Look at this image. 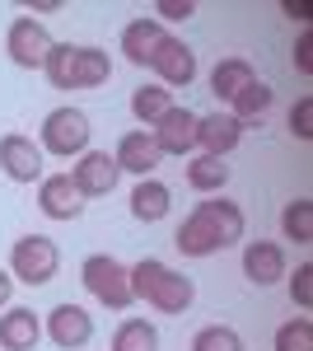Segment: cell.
Returning a JSON list of instances; mask_svg holds the SVG:
<instances>
[{
	"mask_svg": "<svg viewBox=\"0 0 313 351\" xmlns=\"http://www.w3.org/2000/svg\"><path fill=\"white\" fill-rule=\"evenodd\" d=\"M47 337H52L61 351H79V347H89L94 342V319L79 309V304H56L52 314H47Z\"/></svg>",
	"mask_w": 313,
	"mask_h": 351,
	"instance_id": "8fae6325",
	"label": "cell"
},
{
	"mask_svg": "<svg viewBox=\"0 0 313 351\" xmlns=\"http://www.w3.org/2000/svg\"><path fill=\"white\" fill-rule=\"evenodd\" d=\"M243 239V211L234 202L215 197V202H197V211L178 225L173 243L183 248V258H210L220 248H234Z\"/></svg>",
	"mask_w": 313,
	"mask_h": 351,
	"instance_id": "6da1fadb",
	"label": "cell"
},
{
	"mask_svg": "<svg viewBox=\"0 0 313 351\" xmlns=\"http://www.w3.org/2000/svg\"><path fill=\"white\" fill-rule=\"evenodd\" d=\"M253 80H258V75H253V66H248L243 56H225V61H215V71H210V94L234 104V94Z\"/></svg>",
	"mask_w": 313,
	"mask_h": 351,
	"instance_id": "d6986e66",
	"label": "cell"
},
{
	"mask_svg": "<svg viewBox=\"0 0 313 351\" xmlns=\"http://www.w3.org/2000/svg\"><path fill=\"white\" fill-rule=\"evenodd\" d=\"M79 281H84V291L108 304V309H131L136 295H131V281H127V267L112 258V253H94V258H84V267H79Z\"/></svg>",
	"mask_w": 313,
	"mask_h": 351,
	"instance_id": "277c9868",
	"label": "cell"
},
{
	"mask_svg": "<svg viewBox=\"0 0 313 351\" xmlns=\"http://www.w3.org/2000/svg\"><path fill=\"white\" fill-rule=\"evenodd\" d=\"M243 276L253 286H276L286 276V248L281 243H266V239H253L243 248Z\"/></svg>",
	"mask_w": 313,
	"mask_h": 351,
	"instance_id": "9a60e30c",
	"label": "cell"
},
{
	"mask_svg": "<svg viewBox=\"0 0 313 351\" xmlns=\"http://www.w3.org/2000/svg\"><path fill=\"white\" fill-rule=\"evenodd\" d=\"M38 337H42V324H38L33 309L14 304V309L0 314V347H5V351H33V347H38Z\"/></svg>",
	"mask_w": 313,
	"mask_h": 351,
	"instance_id": "e0dca14e",
	"label": "cell"
},
{
	"mask_svg": "<svg viewBox=\"0 0 313 351\" xmlns=\"http://www.w3.org/2000/svg\"><path fill=\"white\" fill-rule=\"evenodd\" d=\"M290 300H295L299 309L313 304V263H299V267H295V276H290Z\"/></svg>",
	"mask_w": 313,
	"mask_h": 351,
	"instance_id": "f1b7e54d",
	"label": "cell"
},
{
	"mask_svg": "<svg viewBox=\"0 0 313 351\" xmlns=\"http://www.w3.org/2000/svg\"><path fill=\"white\" fill-rule=\"evenodd\" d=\"M192 351H243V337L229 324H210L192 337Z\"/></svg>",
	"mask_w": 313,
	"mask_h": 351,
	"instance_id": "4316f807",
	"label": "cell"
},
{
	"mask_svg": "<svg viewBox=\"0 0 313 351\" xmlns=\"http://www.w3.org/2000/svg\"><path fill=\"white\" fill-rule=\"evenodd\" d=\"M0 169L10 183H42V145L33 136H0Z\"/></svg>",
	"mask_w": 313,
	"mask_h": 351,
	"instance_id": "52a82bcc",
	"label": "cell"
},
{
	"mask_svg": "<svg viewBox=\"0 0 313 351\" xmlns=\"http://www.w3.org/2000/svg\"><path fill=\"white\" fill-rule=\"evenodd\" d=\"M56 267H61V253H56V243L47 234H24L10 248V271L24 286H47L56 276Z\"/></svg>",
	"mask_w": 313,
	"mask_h": 351,
	"instance_id": "5b68a950",
	"label": "cell"
},
{
	"mask_svg": "<svg viewBox=\"0 0 313 351\" xmlns=\"http://www.w3.org/2000/svg\"><path fill=\"white\" fill-rule=\"evenodd\" d=\"M5 52L14 66H24V71H42L47 66V52H52V33L38 24L33 14H19L10 33H5Z\"/></svg>",
	"mask_w": 313,
	"mask_h": 351,
	"instance_id": "8992f818",
	"label": "cell"
},
{
	"mask_svg": "<svg viewBox=\"0 0 313 351\" xmlns=\"http://www.w3.org/2000/svg\"><path fill=\"white\" fill-rule=\"evenodd\" d=\"M271 99H276V89L266 80H253V84H243L234 94V117L248 127V122H262L266 117V108H271Z\"/></svg>",
	"mask_w": 313,
	"mask_h": 351,
	"instance_id": "7402d4cb",
	"label": "cell"
},
{
	"mask_svg": "<svg viewBox=\"0 0 313 351\" xmlns=\"http://www.w3.org/2000/svg\"><path fill=\"white\" fill-rule=\"evenodd\" d=\"M112 351H159V328L145 319H127L112 332Z\"/></svg>",
	"mask_w": 313,
	"mask_h": 351,
	"instance_id": "603a6c76",
	"label": "cell"
},
{
	"mask_svg": "<svg viewBox=\"0 0 313 351\" xmlns=\"http://www.w3.org/2000/svg\"><path fill=\"white\" fill-rule=\"evenodd\" d=\"M295 66L313 75V33H299V43H295Z\"/></svg>",
	"mask_w": 313,
	"mask_h": 351,
	"instance_id": "1f68e13d",
	"label": "cell"
},
{
	"mask_svg": "<svg viewBox=\"0 0 313 351\" xmlns=\"http://www.w3.org/2000/svg\"><path fill=\"white\" fill-rule=\"evenodd\" d=\"M10 295H14V276H10V271L0 267V309L10 304Z\"/></svg>",
	"mask_w": 313,
	"mask_h": 351,
	"instance_id": "836d02e7",
	"label": "cell"
},
{
	"mask_svg": "<svg viewBox=\"0 0 313 351\" xmlns=\"http://www.w3.org/2000/svg\"><path fill=\"white\" fill-rule=\"evenodd\" d=\"M150 66H155L159 80L173 84V89H187V84L197 80V52L187 47L183 38H164V43H159V52L150 56Z\"/></svg>",
	"mask_w": 313,
	"mask_h": 351,
	"instance_id": "7c38bea8",
	"label": "cell"
},
{
	"mask_svg": "<svg viewBox=\"0 0 313 351\" xmlns=\"http://www.w3.org/2000/svg\"><path fill=\"white\" fill-rule=\"evenodd\" d=\"M290 132L299 141H313V94H304L295 108H290Z\"/></svg>",
	"mask_w": 313,
	"mask_h": 351,
	"instance_id": "f546056e",
	"label": "cell"
},
{
	"mask_svg": "<svg viewBox=\"0 0 313 351\" xmlns=\"http://www.w3.org/2000/svg\"><path fill=\"white\" fill-rule=\"evenodd\" d=\"M168 108H173V104H168V89H164V84H140V89L131 94V112H136V122H145V127H155Z\"/></svg>",
	"mask_w": 313,
	"mask_h": 351,
	"instance_id": "cb8c5ba5",
	"label": "cell"
},
{
	"mask_svg": "<svg viewBox=\"0 0 313 351\" xmlns=\"http://www.w3.org/2000/svg\"><path fill=\"white\" fill-rule=\"evenodd\" d=\"M281 230H286V239H295V243H313V202L309 197L290 202L286 211H281Z\"/></svg>",
	"mask_w": 313,
	"mask_h": 351,
	"instance_id": "d4e9b609",
	"label": "cell"
},
{
	"mask_svg": "<svg viewBox=\"0 0 313 351\" xmlns=\"http://www.w3.org/2000/svg\"><path fill=\"white\" fill-rule=\"evenodd\" d=\"M28 14H56L61 10V0H38V5H24Z\"/></svg>",
	"mask_w": 313,
	"mask_h": 351,
	"instance_id": "e575fe53",
	"label": "cell"
},
{
	"mask_svg": "<svg viewBox=\"0 0 313 351\" xmlns=\"http://www.w3.org/2000/svg\"><path fill=\"white\" fill-rule=\"evenodd\" d=\"M281 10H286L290 19H299V24H304V19H309V14H313V5H304V0H299V5H295V0H286Z\"/></svg>",
	"mask_w": 313,
	"mask_h": 351,
	"instance_id": "d6a6232c",
	"label": "cell"
},
{
	"mask_svg": "<svg viewBox=\"0 0 313 351\" xmlns=\"http://www.w3.org/2000/svg\"><path fill=\"white\" fill-rule=\"evenodd\" d=\"M112 75V61H108L103 47H79L75 52V75H71V89H99Z\"/></svg>",
	"mask_w": 313,
	"mask_h": 351,
	"instance_id": "ffe728a7",
	"label": "cell"
},
{
	"mask_svg": "<svg viewBox=\"0 0 313 351\" xmlns=\"http://www.w3.org/2000/svg\"><path fill=\"white\" fill-rule=\"evenodd\" d=\"M89 136H94V127L79 108H56L42 117L38 145H42V155H56V160H79L89 150Z\"/></svg>",
	"mask_w": 313,
	"mask_h": 351,
	"instance_id": "3957f363",
	"label": "cell"
},
{
	"mask_svg": "<svg viewBox=\"0 0 313 351\" xmlns=\"http://www.w3.org/2000/svg\"><path fill=\"white\" fill-rule=\"evenodd\" d=\"M75 43H52V52H47V80L56 84V89H71V75H75Z\"/></svg>",
	"mask_w": 313,
	"mask_h": 351,
	"instance_id": "484cf974",
	"label": "cell"
},
{
	"mask_svg": "<svg viewBox=\"0 0 313 351\" xmlns=\"http://www.w3.org/2000/svg\"><path fill=\"white\" fill-rule=\"evenodd\" d=\"M168 206H173V192H168V183H159V178H140V183L131 188V216L145 220V225L164 220Z\"/></svg>",
	"mask_w": 313,
	"mask_h": 351,
	"instance_id": "ac0fdd59",
	"label": "cell"
},
{
	"mask_svg": "<svg viewBox=\"0 0 313 351\" xmlns=\"http://www.w3.org/2000/svg\"><path fill=\"white\" fill-rule=\"evenodd\" d=\"M112 160H117V169H122V173L150 178L164 155H159V145H155V136H150V132H127L122 141H117V155H112Z\"/></svg>",
	"mask_w": 313,
	"mask_h": 351,
	"instance_id": "5bb4252c",
	"label": "cell"
},
{
	"mask_svg": "<svg viewBox=\"0 0 313 351\" xmlns=\"http://www.w3.org/2000/svg\"><path fill=\"white\" fill-rule=\"evenodd\" d=\"M229 183V164L215 160V155H197V160H187V188L210 197V192H220Z\"/></svg>",
	"mask_w": 313,
	"mask_h": 351,
	"instance_id": "44dd1931",
	"label": "cell"
},
{
	"mask_svg": "<svg viewBox=\"0 0 313 351\" xmlns=\"http://www.w3.org/2000/svg\"><path fill=\"white\" fill-rule=\"evenodd\" d=\"M155 14H164V19H192V14H197V5H192V0H159Z\"/></svg>",
	"mask_w": 313,
	"mask_h": 351,
	"instance_id": "4dcf8cb0",
	"label": "cell"
},
{
	"mask_svg": "<svg viewBox=\"0 0 313 351\" xmlns=\"http://www.w3.org/2000/svg\"><path fill=\"white\" fill-rule=\"evenodd\" d=\"M238 141H243V122H238L234 112H210V117H197V145H201L206 155L225 160Z\"/></svg>",
	"mask_w": 313,
	"mask_h": 351,
	"instance_id": "4fadbf2b",
	"label": "cell"
},
{
	"mask_svg": "<svg viewBox=\"0 0 313 351\" xmlns=\"http://www.w3.org/2000/svg\"><path fill=\"white\" fill-rule=\"evenodd\" d=\"M276 351H313V319H290L276 328Z\"/></svg>",
	"mask_w": 313,
	"mask_h": 351,
	"instance_id": "83f0119b",
	"label": "cell"
},
{
	"mask_svg": "<svg viewBox=\"0 0 313 351\" xmlns=\"http://www.w3.org/2000/svg\"><path fill=\"white\" fill-rule=\"evenodd\" d=\"M127 281H131V295L145 300V304H155L159 314H187V304L197 300L192 276L164 267L159 258H140L136 267H127Z\"/></svg>",
	"mask_w": 313,
	"mask_h": 351,
	"instance_id": "7a4b0ae2",
	"label": "cell"
},
{
	"mask_svg": "<svg viewBox=\"0 0 313 351\" xmlns=\"http://www.w3.org/2000/svg\"><path fill=\"white\" fill-rule=\"evenodd\" d=\"M155 145H159V155H192L197 150V112L192 108H168L164 117L155 122Z\"/></svg>",
	"mask_w": 313,
	"mask_h": 351,
	"instance_id": "30bf717a",
	"label": "cell"
},
{
	"mask_svg": "<svg viewBox=\"0 0 313 351\" xmlns=\"http://www.w3.org/2000/svg\"><path fill=\"white\" fill-rule=\"evenodd\" d=\"M117 178H122V169L108 150H84L71 169V183L79 188V197H108L117 188Z\"/></svg>",
	"mask_w": 313,
	"mask_h": 351,
	"instance_id": "ba28073f",
	"label": "cell"
},
{
	"mask_svg": "<svg viewBox=\"0 0 313 351\" xmlns=\"http://www.w3.org/2000/svg\"><path fill=\"white\" fill-rule=\"evenodd\" d=\"M168 33L159 19H131L122 28V56H127L131 66H150V56L159 52V43H164Z\"/></svg>",
	"mask_w": 313,
	"mask_h": 351,
	"instance_id": "2e32d148",
	"label": "cell"
},
{
	"mask_svg": "<svg viewBox=\"0 0 313 351\" xmlns=\"http://www.w3.org/2000/svg\"><path fill=\"white\" fill-rule=\"evenodd\" d=\"M38 211L47 220H79L84 216V197L71 183V173H47L38 183Z\"/></svg>",
	"mask_w": 313,
	"mask_h": 351,
	"instance_id": "9c48e42d",
	"label": "cell"
}]
</instances>
